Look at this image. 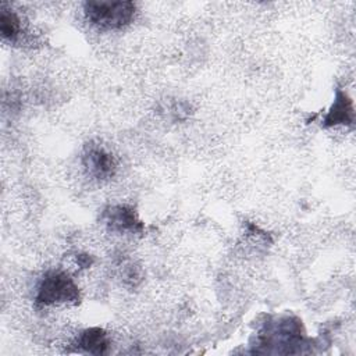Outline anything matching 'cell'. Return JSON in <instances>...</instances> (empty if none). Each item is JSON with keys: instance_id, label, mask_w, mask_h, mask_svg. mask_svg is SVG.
<instances>
[{"instance_id": "3", "label": "cell", "mask_w": 356, "mask_h": 356, "mask_svg": "<svg viewBox=\"0 0 356 356\" xmlns=\"http://www.w3.org/2000/svg\"><path fill=\"white\" fill-rule=\"evenodd\" d=\"M260 337L263 345H300L302 325L295 318L282 317L274 323H270Z\"/></svg>"}, {"instance_id": "2", "label": "cell", "mask_w": 356, "mask_h": 356, "mask_svg": "<svg viewBox=\"0 0 356 356\" xmlns=\"http://www.w3.org/2000/svg\"><path fill=\"white\" fill-rule=\"evenodd\" d=\"M79 299V291L72 278L60 271L47 273L39 284L36 302L42 305L74 303Z\"/></svg>"}, {"instance_id": "4", "label": "cell", "mask_w": 356, "mask_h": 356, "mask_svg": "<svg viewBox=\"0 0 356 356\" xmlns=\"http://www.w3.org/2000/svg\"><path fill=\"white\" fill-rule=\"evenodd\" d=\"M104 221L113 231L138 232L142 229V222L135 211L128 206H111L104 211Z\"/></svg>"}, {"instance_id": "7", "label": "cell", "mask_w": 356, "mask_h": 356, "mask_svg": "<svg viewBox=\"0 0 356 356\" xmlns=\"http://www.w3.org/2000/svg\"><path fill=\"white\" fill-rule=\"evenodd\" d=\"M78 345L85 352H89L92 355H102V353L107 352L108 338H107V334L102 328L93 327V328L85 330L81 334Z\"/></svg>"}, {"instance_id": "1", "label": "cell", "mask_w": 356, "mask_h": 356, "mask_svg": "<svg viewBox=\"0 0 356 356\" xmlns=\"http://www.w3.org/2000/svg\"><path fill=\"white\" fill-rule=\"evenodd\" d=\"M83 11L93 25L110 31L128 25L136 8L132 1H86Z\"/></svg>"}, {"instance_id": "5", "label": "cell", "mask_w": 356, "mask_h": 356, "mask_svg": "<svg viewBox=\"0 0 356 356\" xmlns=\"http://www.w3.org/2000/svg\"><path fill=\"white\" fill-rule=\"evenodd\" d=\"M83 165L96 178H110L115 171V160L103 147H89L83 156Z\"/></svg>"}, {"instance_id": "9", "label": "cell", "mask_w": 356, "mask_h": 356, "mask_svg": "<svg viewBox=\"0 0 356 356\" xmlns=\"http://www.w3.org/2000/svg\"><path fill=\"white\" fill-rule=\"evenodd\" d=\"M78 261H79V264H81L82 267H89V266H90V263H92V260H90V259H89V256H86V254L78 256Z\"/></svg>"}, {"instance_id": "8", "label": "cell", "mask_w": 356, "mask_h": 356, "mask_svg": "<svg viewBox=\"0 0 356 356\" xmlns=\"http://www.w3.org/2000/svg\"><path fill=\"white\" fill-rule=\"evenodd\" d=\"M0 31H1V36L4 39H7V40L17 39V36L19 35V31H21V21L14 11L1 8Z\"/></svg>"}, {"instance_id": "6", "label": "cell", "mask_w": 356, "mask_h": 356, "mask_svg": "<svg viewBox=\"0 0 356 356\" xmlns=\"http://www.w3.org/2000/svg\"><path fill=\"white\" fill-rule=\"evenodd\" d=\"M352 122H353L352 102L343 92L338 90L334 104L324 118V125L332 127L338 124H352Z\"/></svg>"}]
</instances>
